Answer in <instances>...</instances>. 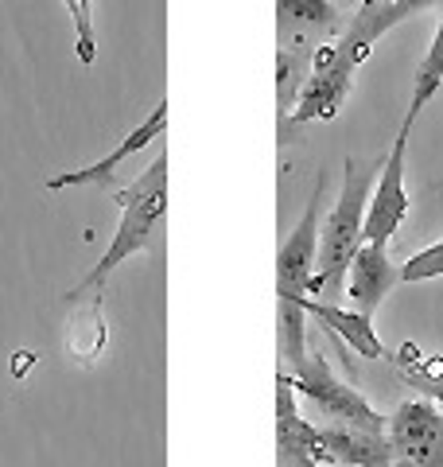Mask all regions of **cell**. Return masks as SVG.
I'll use <instances>...</instances> for the list:
<instances>
[{
    "mask_svg": "<svg viewBox=\"0 0 443 467\" xmlns=\"http://www.w3.org/2000/svg\"><path fill=\"white\" fill-rule=\"evenodd\" d=\"M307 448L319 463L335 467H389V436L343 429V425H312L307 420Z\"/></svg>",
    "mask_w": 443,
    "mask_h": 467,
    "instance_id": "cell-9",
    "label": "cell"
},
{
    "mask_svg": "<svg viewBox=\"0 0 443 467\" xmlns=\"http://www.w3.org/2000/svg\"><path fill=\"white\" fill-rule=\"evenodd\" d=\"M386 8L393 12V20L401 24L408 16H420V12H428V8H443V0H386Z\"/></svg>",
    "mask_w": 443,
    "mask_h": 467,
    "instance_id": "cell-19",
    "label": "cell"
},
{
    "mask_svg": "<svg viewBox=\"0 0 443 467\" xmlns=\"http://www.w3.org/2000/svg\"><path fill=\"white\" fill-rule=\"evenodd\" d=\"M304 312L312 316L327 335H338L354 355L377 358V362H393L397 358V355H389V347L377 339L374 319H366L358 312H346V308H335V304H323V300H304Z\"/></svg>",
    "mask_w": 443,
    "mask_h": 467,
    "instance_id": "cell-13",
    "label": "cell"
},
{
    "mask_svg": "<svg viewBox=\"0 0 443 467\" xmlns=\"http://www.w3.org/2000/svg\"><path fill=\"white\" fill-rule=\"evenodd\" d=\"M307 67H312V55L276 47V106H280V125H284L292 117V109H295V98H300L304 78H307Z\"/></svg>",
    "mask_w": 443,
    "mask_h": 467,
    "instance_id": "cell-16",
    "label": "cell"
},
{
    "mask_svg": "<svg viewBox=\"0 0 443 467\" xmlns=\"http://www.w3.org/2000/svg\"><path fill=\"white\" fill-rule=\"evenodd\" d=\"M439 90H443V16H439V27H436L432 43H428L424 58H420L417 78H412V98H408V109H405L401 129L417 125V117L428 109V101H432Z\"/></svg>",
    "mask_w": 443,
    "mask_h": 467,
    "instance_id": "cell-15",
    "label": "cell"
},
{
    "mask_svg": "<svg viewBox=\"0 0 443 467\" xmlns=\"http://www.w3.org/2000/svg\"><path fill=\"white\" fill-rule=\"evenodd\" d=\"M276 32L280 47L315 55L319 43L343 32L338 27V5L335 0H276Z\"/></svg>",
    "mask_w": 443,
    "mask_h": 467,
    "instance_id": "cell-10",
    "label": "cell"
},
{
    "mask_svg": "<svg viewBox=\"0 0 443 467\" xmlns=\"http://www.w3.org/2000/svg\"><path fill=\"white\" fill-rule=\"evenodd\" d=\"M443 276V238L424 245L420 254H412L401 265V285H420V281H436Z\"/></svg>",
    "mask_w": 443,
    "mask_h": 467,
    "instance_id": "cell-18",
    "label": "cell"
},
{
    "mask_svg": "<svg viewBox=\"0 0 443 467\" xmlns=\"http://www.w3.org/2000/svg\"><path fill=\"white\" fill-rule=\"evenodd\" d=\"M109 327H106V292L74 304V316L67 324V350L74 362H94L106 350Z\"/></svg>",
    "mask_w": 443,
    "mask_h": 467,
    "instance_id": "cell-14",
    "label": "cell"
},
{
    "mask_svg": "<svg viewBox=\"0 0 443 467\" xmlns=\"http://www.w3.org/2000/svg\"><path fill=\"white\" fill-rule=\"evenodd\" d=\"M358 58H354L343 43L327 39L319 43L315 55H312V67H307V78H304V90L295 98V109L284 125H280V137L288 133V125H312V121H335L343 101L350 98V86L354 75H358Z\"/></svg>",
    "mask_w": 443,
    "mask_h": 467,
    "instance_id": "cell-4",
    "label": "cell"
},
{
    "mask_svg": "<svg viewBox=\"0 0 443 467\" xmlns=\"http://www.w3.org/2000/svg\"><path fill=\"white\" fill-rule=\"evenodd\" d=\"M16 358H20V362H16V378H20V374H24L27 367H32V350H20Z\"/></svg>",
    "mask_w": 443,
    "mask_h": 467,
    "instance_id": "cell-21",
    "label": "cell"
},
{
    "mask_svg": "<svg viewBox=\"0 0 443 467\" xmlns=\"http://www.w3.org/2000/svg\"><path fill=\"white\" fill-rule=\"evenodd\" d=\"M113 199H117V207H121L117 234H113L109 250L101 254L98 265L63 296L67 304H82V300L98 296V292H106V281L113 276V269L152 245L156 230L168 214V152H160L129 187H117Z\"/></svg>",
    "mask_w": 443,
    "mask_h": 467,
    "instance_id": "cell-2",
    "label": "cell"
},
{
    "mask_svg": "<svg viewBox=\"0 0 443 467\" xmlns=\"http://www.w3.org/2000/svg\"><path fill=\"white\" fill-rule=\"evenodd\" d=\"M381 164L369 160L358 164L354 156L343 160V187L338 199L331 202L327 223L319 226V257H315V276H312V300L331 304L338 292L346 288V269L354 254L362 250V230H366V207L374 195Z\"/></svg>",
    "mask_w": 443,
    "mask_h": 467,
    "instance_id": "cell-3",
    "label": "cell"
},
{
    "mask_svg": "<svg viewBox=\"0 0 443 467\" xmlns=\"http://www.w3.org/2000/svg\"><path fill=\"white\" fill-rule=\"evenodd\" d=\"M408 137H412V129H397L393 152L386 156V164L377 171L374 195H369V207H366V230H362V242L369 245H389L408 218V187H405Z\"/></svg>",
    "mask_w": 443,
    "mask_h": 467,
    "instance_id": "cell-7",
    "label": "cell"
},
{
    "mask_svg": "<svg viewBox=\"0 0 443 467\" xmlns=\"http://www.w3.org/2000/svg\"><path fill=\"white\" fill-rule=\"evenodd\" d=\"M307 420L295 405V386L288 370H276V463L280 467H323L307 448Z\"/></svg>",
    "mask_w": 443,
    "mask_h": 467,
    "instance_id": "cell-12",
    "label": "cell"
},
{
    "mask_svg": "<svg viewBox=\"0 0 443 467\" xmlns=\"http://www.w3.org/2000/svg\"><path fill=\"white\" fill-rule=\"evenodd\" d=\"M327 195V171H319L315 192L307 199L300 223L280 242L276 254V339H280V370L300 374L307 367V327L304 300H312V276L319 257V211Z\"/></svg>",
    "mask_w": 443,
    "mask_h": 467,
    "instance_id": "cell-1",
    "label": "cell"
},
{
    "mask_svg": "<svg viewBox=\"0 0 443 467\" xmlns=\"http://www.w3.org/2000/svg\"><path fill=\"white\" fill-rule=\"evenodd\" d=\"M292 386H295V393H304L331 425L374 432V436H386V429H389V417H381L354 386L338 382L323 350H312V355H307V367L300 374H292Z\"/></svg>",
    "mask_w": 443,
    "mask_h": 467,
    "instance_id": "cell-5",
    "label": "cell"
},
{
    "mask_svg": "<svg viewBox=\"0 0 443 467\" xmlns=\"http://www.w3.org/2000/svg\"><path fill=\"white\" fill-rule=\"evenodd\" d=\"M164 129H168V98H160L156 106L148 109L144 121L132 129L121 144H113L101 160H94V164H86V168H74V171H58L43 187H47V192H63V187H101V192L109 187V192H117V171H121V164L129 156H137L140 149H148L152 140L164 137Z\"/></svg>",
    "mask_w": 443,
    "mask_h": 467,
    "instance_id": "cell-8",
    "label": "cell"
},
{
    "mask_svg": "<svg viewBox=\"0 0 443 467\" xmlns=\"http://www.w3.org/2000/svg\"><path fill=\"white\" fill-rule=\"evenodd\" d=\"M389 467H443V409L428 398L401 401L389 417Z\"/></svg>",
    "mask_w": 443,
    "mask_h": 467,
    "instance_id": "cell-6",
    "label": "cell"
},
{
    "mask_svg": "<svg viewBox=\"0 0 443 467\" xmlns=\"http://www.w3.org/2000/svg\"><path fill=\"white\" fill-rule=\"evenodd\" d=\"M70 20H74V55H78L82 67L94 63V0H63Z\"/></svg>",
    "mask_w": 443,
    "mask_h": 467,
    "instance_id": "cell-17",
    "label": "cell"
},
{
    "mask_svg": "<svg viewBox=\"0 0 443 467\" xmlns=\"http://www.w3.org/2000/svg\"><path fill=\"white\" fill-rule=\"evenodd\" d=\"M397 285H401V269L393 265L389 245L362 242V250L354 254L350 269H346V296L354 304L350 312L374 319V312L381 308V300H386Z\"/></svg>",
    "mask_w": 443,
    "mask_h": 467,
    "instance_id": "cell-11",
    "label": "cell"
},
{
    "mask_svg": "<svg viewBox=\"0 0 443 467\" xmlns=\"http://www.w3.org/2000/svg\"><path fill=\"white\" fill-rule=\"evenodd\" d=\"M408 386H417L428 401L443 409V378H420V382H408Z\"/></svg>",
    "mask_w": 443,
    "mask_h": 467,
    "instance_id": "cell-20",
    "label": "cell"
}]
</instances>
